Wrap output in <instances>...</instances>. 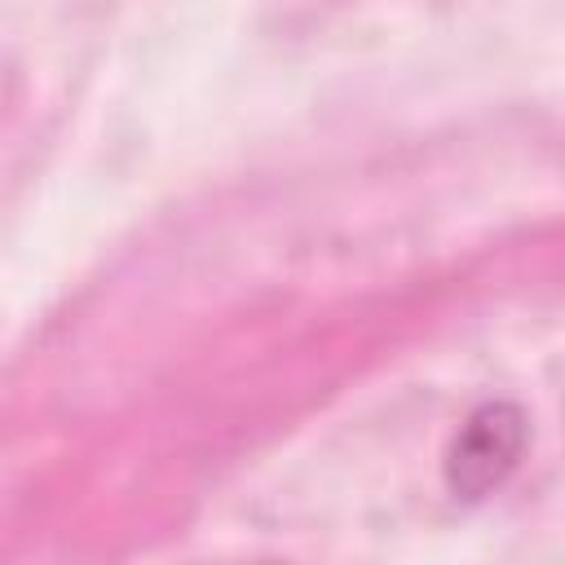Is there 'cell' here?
<instances>
[{
    "instance_id": "cell-1",
    "label": "cell",
    "mask_w": 565,
    "mask_h": 565,
    "mask_svg": "<svg viewBox=\"0 0 565 565\" xmlns=\"http://www.w3.org/2000/svg\"><path fill=\"white\" fill-rule=\"evenodd\" d=\"M516 455H521V419L503 406H486L477 419H468L463 437L455 441L450 481H455V490L477 499L512 472Z\"/></svg>"
}]
</instances>
